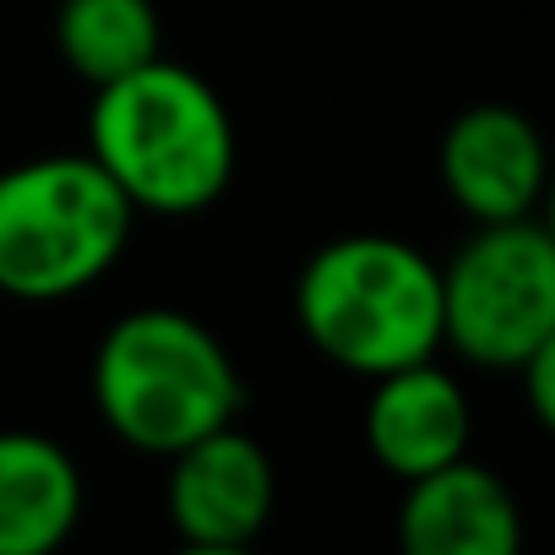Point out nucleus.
<instances>
[{
    "label": "nucleus",
    "mask_w": 555,
    "mask_h": 555,
    "mask_svg": "<svg viewBox=\"0 0 555 555\" xmlns=\"http://www.w3.org/2000/svg\"><path fill=\"white\" fill-rule=\"evenodd\" d=\"M474 409L452 371L436 360L387 371L365 398V447L392 479H425L457 457H468Z\"/></svg>",
    "instance_id": "nucleus-8"
},
{
    "label": "nucleus",
    "mask_w": 555,
    "mask_h": 555,
    "mask_svg": "<svg viewBox=\"0 0 555 555\" xmlns=\"http://www.w3.org/2000/svg\"><path fill=\"white\" fill-rule=\"evenodd\" d=\"M82 522V468L39 430H0V555H61Z\"/></svg>",
    "instance_id": "nucleus-10"
},
{
    "label": "nucleus",
    "mask_w": 555,
    "mask_h": 555,
    "mask_svg": "<svg viewBox=\"0 0 555 555\" xmlns=\"http://www.w3.org/2000/svg\"><path fill=\"white\" fill-rule=\"evenodd\" d=\"M398 555H522V506L501 474L457 457L409 479L398 506Z\"/></svg>",
    "instance_id": "nucleus-9"
},
{
    "label": "nucleus",
    "mask_w": 555,
    "mask_h": 555,
    "mask_svg": "<svg viewBox=\"0 0 555 555\" xmlns=\"http://www.w3.org/2000/svg\"><path fill=\"white\" fill-rule=\"evenodd\" d=\"M306 344L376 382L436 360L441 349V267L398 234H344L306 256L295 278Z\"/></svg>",
    "instance_id": "nucleus-2"
},
{
    "label": "nucleus",
    "mask_w": 555,
    "mask_h": 555,
    "mask_svg": "<svg viewBox=\"0 0 555 555\" xmlns=\"http://www.w3.org/2000/svg\"><path fill=\"white\" fill-rule=\"evenodd\" d=\"M441 344L485 371H517L555 344V240L539 218L474 223L441 267Z\"/></svg>",
    "instance_id": "nucleus-5"
},
{
    "label": "nucleus",
    "mask_w": 555,
    "mask_h": 555,
    "mask_svg": "<svg viewBox=\"0 0 555 555\" xmlns=\"http://www.w3.org/2000/svg\"><path fill=\"white\" fill-rule=\"evenodd\" d=\"M99 420L147 457L223 430L245 409V382L218 333L185 311H126L93 349Z\"/></svg>",
    "instance_id": "nucleus-3"
},
{
    "label": "nucleus",
    "mask_w": 555,
    "mask_h": 555,
    "mask_svg": "<svg viewBox=\"0 0 555 555\" xmlns=\"http://www.w3.org/2000/svg\"><path fill=\"white\" fill-rule=\"evenodd\" d=\"M131 202L88 153L0 169V295L72 300L126 256Z\"/></svg>",
    "instance_id": "nucleus-4"
},
{
    "label": "nucleus",
    "mask_w": 555,
    "mask_h": 555,
    "mask_svg": "<svg viewBox=\"0 0 555 555\" xmlns=\"http://www.w3.org/2000/svg\"><path fill=\"white\" fill-rule=\"evenodd\" d=\"M441 185L474 223L533 218L544 196V142L512 104H474L441 137Z\"/></svg>",
    "instance_id": "nucleus-7"
},
{
    "label": "nucleus",
    "mask_w": 555,
    "mask_h": 555,
    "mask_svg": "<svg viewBox=\"0 0 555 555\" xmlns=\"http://www.w3.org/2000/svg\"><path fill=\"white\" fill-rule=\"evenodd\" d=\"M88 158L115 180L131 212L191 218L234 180V120L207 77L158 55L93 88Z\"/></svg>",
    "instance_id": "nucleus-1"
},
{
    "label": "nucleus",
    "mask_w": 555,
    "mask_h": 555,
    "mask_svg": "<svg viewBox=\"0 0 555 555\" xmlns=\"http://www.w3.org/2000/svg\"><path fill=\"white\" fill-rule=\"evenodd\" d=\"M175 555H256V544H180Z\"/></svg>",
    "instance_id": "nucleus-13"
},
{
    "label": "nucleus",
    "mask_w": 555,
    "mask_h": 555,
    "mask_svg": "<svg viewBox=\"0 0 555 555\" xmlns=\"http://www.w3.org/2000/svg\"><path fill=\"white\" fill-rule=\"evenodd\" d=\"M517 376H522V392H528L533 420H539V425H555V344L533 349V354L517 365Z\"/></svg>",
    "instance_id": "nucleus-12"
},
{
    "label": "nucleus",
    "mask_w": 555,
    "mask_h": 555,
    "mask_svg": "<svg viewBox=\"0 0 555 555\" xmlns=\"http://www.w3.org/2000/svg\"><path fill=\"white\" fill-rule=\"evenodd\" d=\"M55 50L88 88H104L164 55V23L153 0H61Z\"/></svg>",
    "instance_id": "nucleus-11"
},
{
    "label": "nucleus",
    "mask_w": 555,
    "mask_h": 555,
    "mask_svg": "<svg viewBox=\"0 0 555 555\" xmlns=\"http://www.w3.org/2000/svg\"><path fill=\"white\" fill-rule=\"evenodd\" d=\"M278 501L272 457L240 425H223L169 457L164 506L180 544H256Z\"/></svg>",
    "instance_id": "nucleus-6"
}]
</instances>
